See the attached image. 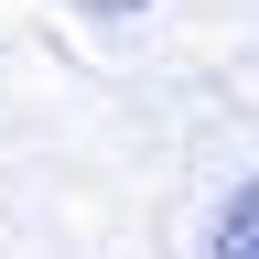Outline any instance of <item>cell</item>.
<instances>
[{
    "label": "cell",
    "instance_id": "cell-1",
    "mask_svg": "<svg viewBox=\"0 0 259 259\" xmlns=\"http://www.w3.org/2000/svg\"><path fill=\"white\" fill-rule=\"evenodd\" d=\"M205 259H259V173L216 205V227H205Z\"/></svg>",
    "mask_w": 259,
    "mask_h": 259
},
{
    "label": "cell",
    "instance_id": "cell-2",
    "mask_svg": "<svg viewBox=\"0 0 259 259\" xmlns=\"http://www.w3.org/2000/svg\"><path fill=\"white\" fill-rule=\"evenodd\" d=\"M87 11H151V0H87Z\"/></svg>",
    "mask_w": 259,
    "mask_h": 259
}]
</instances>
